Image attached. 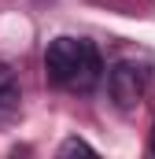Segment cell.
Listing matches in <instances>:
<instances>
[{
  "instance_id": "cell-5",
  "label": "cell",
  "mask_w": 155,
  "mask_h": 159,
  "mask_svg": "<svg viewBox=\"0 0 155 159\" xmlns=\"http://www.w3.org/2000/svg\"><path fill=\"white\" fill-rule=\"evenodd\" d=\"M148 148H152V152H155V129H152V144H148Z\"/></svg>"
},
{
  "instance_id": "cell-4",
  "label": "cell",
  "mask_w": 155,
  "mask_h": 159,
  "mask_svg": "<svg viewBox=\"0 0 155 159\" xmlns=\"http://www.w3.org/2000/svg\"><path fill=\"white\" fill-rule=\"evenodd\" d=\"M59 156H96V148L85 144V141H78V137H70V141L59 144Z\"/></svg>"
},
{
  "instance_id": "cell-3",
  "label": "cell",
  "mask_w": 155,
  "mask_h": 159,
  "mask_svg": "<svg viewBox=\"0 0 155 159\" xmlns=\"http://www.w3.org/2000/svg\"><path fill=\"white\" fill-rule=\"evenodd\" d=\"M19 111V85H15V74L0 63V122H7Z\"/></svg>"
},
{
  "instance_id": "cell-2",
  "label": "cell",
  "mask_w": 155,
  "mask_h": 159,
  "mask_svg": "<svg viewBox=\"0 0 155 159\" xmlns=\"http://www.w3.org/2000/svg\"><path fill=\"white\" fill-rule=\"evenodd\" d=\"M107 89L115 96V104L122 111H133L140 100H144V89H148V70L133 59H118L107 74Z\"/></svg>"
},
{
  "instance_id": "cell-1",
  "label": "cell",
  "mask_w": 155,
  "mask_h": 159,
  "mask_svg": "<svg viewBox=\"0 0 155 159\" xmlns=\"http://www.w3.org/2000/svg\"><path fill=\"white\" fill-rule=\"evenodd\" d=\"M44 74L59 89L89 93L104 74V59H100L96 44L85 37H55L44 48Z\"/></svg>"
}]
</instances>
